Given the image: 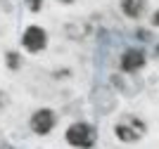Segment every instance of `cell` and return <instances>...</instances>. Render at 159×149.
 Wrapping results in <instances>:
<instances>
[{
    "label": "cell",
    "instance_id": "obj_11",
    "mask_svg": "<svg viewBox=\"0 0 159 149\" xmlns=\"http://www.w3.org/2000/svg\"><path fill=\"white\" fill-rule=\"evenodd\" d=\"M60 2H74V0H60Z\"/></svg>",
    "mask_w": 159,
    "mask_h": 149
},
{
    "label": "cell",
    "instance_id": "obj_4",
    "mask_svg": "<svg viewBox=\"0 0 159 149\" xmlns=\"http://www.w3.org/2000/svg\"><path fill=\"white\" fill-rule=\"evenodd\" d=\"M55 111L52 109H38L31 116V130L36 135H48L50 130L55 128Z\"/></svg>",
    "mask_w": 159,
    "mask_h": 149
},
{
    "label": "cell",
    "instance_id": "obj_2",
    "mask_svg": "<svg viewBox=\"0 0 159 149\" xmlns=\"http://www.w3.org/2000/svg\"><path fill=\"white\" fill-rule=\"evenodd\" d=\"M66 142L76 149H90L98 142V130H95V125L83 123V121L71 123L69 130H66Z\"/></svg>",
    "mask_w": 159,
    "mask_h": 149
},
{
    "label": "cell",
    "instance_id": "obj_5",
    "mask_svg": "<svg viewBox=\"0 0 159 149\" xmlns=\"http://www.w3.org/2000/svg\"><path fill=\"white\" fill-rule=\"evenodd\" d=\"M119 66H121V71H126V73H133L138 69H143L145 66V52L143 50H126L121 55Z\"/></svg>",
    "mask_w": 159,
    "mask_h": 149
},
{
    "label": "cell",
    "instance_id": "obj_6",
    "mask_svg": "<svg viewBox=\"0 0 159 149\" xmlns=\"http://www.w3.org/2000/svg\"><path fill=\"white\" fill-rule=\"evenodd\" d=\"M121 12L131 19H138L145 12V0H121Z\"/></svg>",
    "mask_w": 159,
    "mask_h": 149
},
{
    "label": "cell",
    "instance_id": "obj_9",
    "mask_svg": "<svg viewBox=\"0 0 159 149\" xmlns=\"http://www.w3.org/2000/svg\"><path fill=\"white\" fill-rule=\"evenodd\" d=\"M152 24H154V26H159V10L154 12V17H152Z\"/></svg>",
    "mask_w": 159,
    "mask_h": 149
},
{
    "label": "cell",
    "instance_id": "obj_8",
    "mask_svg": "<svg viewBox=\"0 0 159 149\" xmlns=\"http://www.w3.org/2000/svg\"><path fill=\"white\" fill-rule=\"evenodd\" d=\"M26 2H29V7H31L33 12H38V10H40V0H26Z\"/></svg>",
    "mask_w": 159,
    "mask_h": 149
},
{
    "label": "cell",
    "instance_id": "obj_10",
    "mask_svg": "<svg viewBox=\"0 0 159 149\" xmlns=\"http://www.w3.org/2000/svg\"><path fill=\"white\" fill-rule=\"evenodd\" d=\"M2 104H5V97H2V95H0V107H2Z\"/></svg>",
    "mask_w": 159,
    "mask_h": 149
},
{
    "label": "cell",
    "instance_id": "obj_7",
    "mask_svg": "<svg viewBox=\"0 0 159 149\" xmlns=\"http://www.w3.org/2000/svg\"><path fill=\"white\" fill-rule=\"evenodd\" d=\"M7 64H10V69H17L19 66V55L17 52H7Z\"/></svg>",
    "mask_w": 159,
    "mask_h": 149
},
{
    "label": "cell",
    "instance_id": "obj_1",
    "mask_svg": "<svg viewBox=\"0 0 159 149\" xmlns=\"http://www.w3.org/2000/svg\"><path fill=\"white\" fill-rule=\"evenodd\" d=\"M147 133V125L143 118L133 116V114H124L114 125V135L119 137L121 142H138L140 137Z\"/></svg>",
    "mask_w": 159,
    "mask_h": 149
},
{
    "label": "cell",
    "instance_id": "obj_3",
    "mask_svg": "<svg viewBox=\"0 0 159 149\" xmlns=\"http://www.w3.org/2000/svg\"><path fill=\"white\" fill-rule=\"evenodd\" d=\"M21 45L26 47L29 52H40L48 45L45 28H40V26H29L26 31H24V36H21Z\"/></svg>",
    "mask_w": 159,
    "mask_h": 149
}]
</instances>
